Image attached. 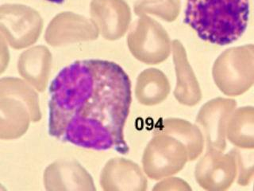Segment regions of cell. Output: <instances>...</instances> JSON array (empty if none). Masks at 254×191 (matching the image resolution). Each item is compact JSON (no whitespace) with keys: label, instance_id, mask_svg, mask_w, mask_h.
<instances>
[{"label":"cell","instance_id":"1","mask_svg":"<svg viewBox=\"0 0 254 191\" xmlns=\"http://www.w3.org/2000/svg\"><path fill=\"white\" fill-rule=\"evenodd\" d=\"M131 88L129 76L115 62L81 60L63 68L50 87V135L87 149L126 155Z\"/></svg>","mask_w":254,"mask_h":191},{"label":"cell","instance_id":"2","mask_svg":"<svg viewBox=\"0 0 254 191\" xmlns=\"http://www.w3.org/2000/svg\"><path fill=\"white\" fill-rule=\"evenodd\" d=\"M250 0H186L184 22L205 42L227 46L244 34Z\"/></svg>","mask_w":254,"mask_h":191},{"label":"cell","instance_id":"3","mask_svg":"<svg viewBox=\"0 0 254 191\" xmlns=\"http://www.w3.org/2000/svg\"><path fill=\"white\" fill-rule=\"evenodd\" d=\"M213 79L222 94L236 96L246 93L254 84V58L246 48H231L214 63Z\"/></svg>","mask_w":254,"mask_h":191},{"label":"cell","instance_id":"4","mask_svg":"<svg viewBox=\"0 0 254 191\" xmlns=\"http://www.w3.org/2000/svg\"><path fill=\"white\" fill-rule=\"evenodd\" d=\"M131 26L127 44L132 55L146 65H158L169 58L172 42L165 28L148 15L139 16Z\"/></svg>","mask_w":254,"mask_h":191},{"label":"cell","instance_id":"5","mask_svg":"<svg viewBox=\"0 0 254 191\" xmlns=\"http://www.w3.org/2000/svg\"><path fill=\"white\" fill-rule=\"evenodd\" d=\"M189 152L182 142L168 134H158L145 148L143 168L154 180L178 173L189 161Z\"/></svg>","mask_w":254,"mask_h":191},{"label":"cell","instance_id":"6","mask_svg":"<svg viewBox=\"0 0 254 191\" xmlns=\"http://www.w3.org/2000/svg\"><path fill=\"white\" fill-rule=\"evenodd\" d=\"M1 29L14 49H22L34 43L42 29V20L32 8L18 4L1 6Z\"/></svg>","mask_w":254,"mask_h":191},{"label":"cell","instance_id":"7","mask_svg":"<svg viewBox=\"0 0 254 191\" xmlns=\"http://www.w3.org/2000/svg\"><path fill=\"white\" fill-rule=\"evenodd\" d=\"M194 177L199 187L206 191L228 190L238 177L234 151L225 154L217 150H206L197 163Z\"/></svg>","mask_w":254,"mask_h":191},{"label":"cell","instance_id":"8","mask_svg":"<svg viewBox=\"0 0 254 191\" xmlns=\"http://www.w3.org/2000/svg\"><path fill=\"white\" fill-rule=\"evenodd\" d=\"M236 105L234 99L217 97L206 102L198 111L196 123L204 137L206 150L225 151L229 119Z\"/></svg>","mask_w":254,"mask_h":191},{"label":"cell","instance_id":"9","mask_svg":"<svg viewBox=\"0 0 254 191\" xmlns=\"http://www.w3.org/2000/svg\"><path fill=\"white\" fill-rule=\"evenodd\" d=\"M91 15L103 38L111 41L125 35L130 24V8L125 0H92Z\"/></svg>","mask_w":254,"mask_h":191},{"label":"cell","instance_id":"10","mask_svg":"<svg viewBox=\"0 0 254 191\" xmlns=\"http://www.w3.org/2000/svg\"><path fill=\"white\" fill-rule=\"evenodd\" d=\"M172 52L177 74L175 97L184 105H196L202 99V91L196 76L189 63L185 46L179 40H173Z\"/></svg>","mask_w":254,"mask_h":191},{"label":"cell","instance_id":"11","mask_svg":"<svg viewBox=\"0 0 254 191\" xmlns=\"http://www.w3.org/2000/svg\"><path fill=\"white\" fill-rule=\"evenodd\" d=\"M107 189L145 191L147 181L137 164L124 159H115L106 167L103 177Z\"/></svg>","mask_w":254,"mask_h":191},{"label":"cell","instance_id":"12","mask_svg":"<svg viewBox=\"0 0 254 191\" xmlns=\"http://www.w3.org/2000/svg\"><path fill=\"white\" fill-rule=\"evenodd\" d=\"M52 56L47 48L37 46L24 52L18 60V72L22 78L42 91L49 78Z\"/></svg>","mask_w":254,"mask_h":191},{"label":"cell","instance_id":"13","mask_svg":"<svg viewBox=\"0 0 254 191\" xmlns=\"http://www.w3.org/2000/svg\"><path fill=\"white\" fill-rule=\"evenodd\" d=\"M170 93V84L165 74L157 69H148L139 74L135 87L137 100L153 106L164 101Z\"/></svg>","mask_w":254,"mask_h":191},{"label":"cell","instance_id":"14","mask_svg":"<svg viewBox=\"0 0 254 191\" xmlns=\"http://www.w3.org/2000/svg\"><path fill=\"white\" fill-rule=\"evenodd\" d=\"M226 137L237 148L254 149V107L235 108L229 119Z\"/></svg>","mask_w":254,"mask_h":191},{"label":"cell","instance_id":"15","mask_svg":"<svg viewBox=\"0 0 254 191\" xmlns=\"http://www.w3.org/2000/svg\"><path fill=\"white\" fill-rule=\"evenodd\" d=\"M162 133L168 134L182 142L189 152V160L198 159L204 149L205 140L198 125L181 119H168L160 127Z\"/></svg>","mask_w":254,"mask_h":191},{"label":"cell","instance_id":"16","mask_svg":"<svg viewBox=\"0 0 254 191\" xmlns=\"http://www.w3.org/2000/svg\"><path fill=\"white\" fill-rule=\"evenodd\" d=\"M181 8V0H137L134 4L137 15L150 14L169 22L177 19Z\"/></svg>","mask_w":254,"mask_h":191},{"label":"cell","instance_id":"17","mask_svg":"<svg viewBox=\"0 0 254 191\" xmlns=\"http://www.w3.org/2000/svg\"><path fill=\"white\" fill-rule=\"evenodd\" d=\"M238 166L237 183L246 187L254 179V149H233Z\"/></svg>","mask_w":254,"mask_h":191},{"label":"cell","instance_id":"18","mask_svg":"<svg viewBox=\"0 0 254 191\" xmlns=\"http://www.w3.org/2000/svg\"><path fill=\"white\" fill-rule=\"evenodd\" d=\"M48 2H53L56 4H62L64 2V0H46Z\"/></svg>","mask_w":254,"mask_h":191},{"label":"cell","instance_id":"19","mask_svg":"<svg viewBox=\"0 0 254 191\" xmlns=\"http://www.w3.org/2000/svg\"><path fill=\"white\" fill-rule=\"evenodd\" d=\"M249 49H250V51L252 52L253 54H254V46H248Z\"/></svg>","mask_w":254,"mask_h":191},{"label":"cell","instance_id":"20","mask_svg":"<svg viewBox=\"0 0 254 191\" xmlns=\"http://www.w3.org/2000/svg\"></svg>","mask_w":254,"mask_h":191}]
</instances>
